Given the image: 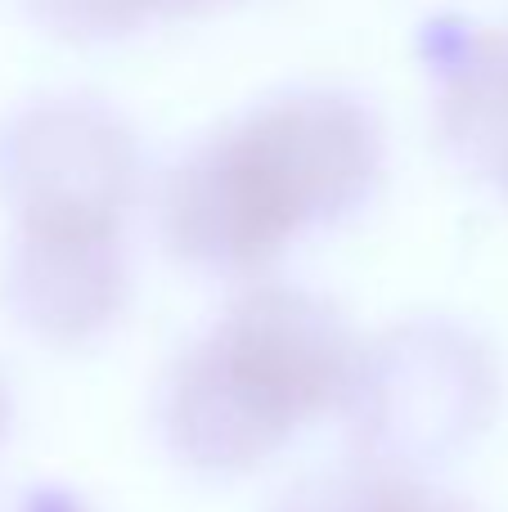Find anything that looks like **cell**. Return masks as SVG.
Instances as JSON below:
<instances>
[{"label":"cell","instance_id":"9c48e42d","mask_svg":"<svg viewBox=\"0 0 508 512\" xmlns=\"http://www.w3.org/2000/svg\"><path fill=\"white\" fill-rule=\"evenodd\" d=\"M0 512H90L86 499L63 486H18L0 495Z\"/></svg>","mask_w":508,"mask_h":512},{"label":"cell","instance_id":"7a4b0ae2","mask_svg":"<svg viewBox=\"0 0 508 512\" xmlns=\"http://www.w3.org/2000/svg\"><path fill=\"white\" fill-rule=\"evenodd\" d=\"M360 337L338 306L293 283H252L176 351L158 432L198 477H243L320 418L342 414Z\"/></svg>","mask_w":508,"mask_h":512},{"label":"cell","instance_id":"277c9868","mask_svg":"<svg viewBox=\"0 0 508 512\" xmlns=\"http://www.w3.org/2000/svg\"><path fill=\"white\" fill-rule=\"evenodd\" d=\"M135 194V135L95 99H45L0 131V198L18 234H122Z\"/></svg>","mask_w":508,"mask_h":512},{"label":"cell","instance_id":"3957f363","mask_svg":"<svg viewBox=\"0 0 508 512\" xmlns=\"http://www.w3.org/2000/svg\"><path fill=\"white\" fill-rule=\"evenodd\" d=\"M495 405L500 369L491 346L455 319H410L360 342L342 414L360 459L423 472L464 454L491 427Z\"/></svg>","mask_w":508,"mask_h":512},{"label":"cell","instance_id":"8fae6325","mask_svg":"<svg viewBox=\"0 0 508 512\" xmlns=\"http://www.w3.org/2000/svg\"><path fill=\"white\" fill-rule=\"evenodd\" d=\"M5 432H9V391L0 382V441H5Z\"/></svg>","mask_w":508,"mask_h":512},{"label":"cell","instance_id":"5b68a950","mask_svg":"<svg viewBox=\"0 0 508 512\" xmlns=\"http://www.w3.org/2000/svg\"><path fill=\"white\" fill-rule=\"evenodd\" d=\"M0 297L14 324L36 342H95L131 301V261L122 234H14Z\"/></svg>","mask_w":508,"mask_h":512},{"label":"cell","instance_id":"ba28073f","mask_svg":"<svg viewBox=\"0 0 508 512\" xmlns=\"http://www.w3.org/2000/svg\"><path fill=\"white\" fill-rule=\"evenodd\" d=\"M32 9L59 36H117L158 14L153 0H32Z\"/></svg>","mask_w":508,"mask_h":512},{"label":"cell","instance_id":"30bf717a","mask_svg":"<svg viewBox=\"0 0 508 512\" xmlns=\"http://www.w3.org/2000/svg\"><path fill=\"white\" fill-rule=\"evenodd\" d=\"M212 5H221V0H153L158 14H198V9H212Z\"/></svg>","mask_w":508,"mask_h":512},{"label":"cell","instance_id":"6da1fadb","mask_svg":"<svg viewBox=\"0 0 508 512\" xmlns=\"http://www.w3.org/2000/svg\"><path fill=\"white\" fill-rule=\"evenodd\" d=\"M383 176V131L356 99L297 90L198 144L162 189V234L185 265L248 279L302 234L351 216Z\"/></svg>","mask_w":508,"mask_h":512},{"label":"cell","instance_id":"52a82bcc","mask_svg":"<svg viewBox=\"0 0 508 512\" xmlns=\"http://www.w3.org/2000/svg\"><path fill=\"white\" fill-rule=\"evenodd\" d=\"M275 512H477L459 495L441 490L423 472H405L392 463L347 459L324 472L302 477Z\"/></svg>","mask_w":508,"mask_h":512},{"label":"cell","instance_id":"8992f818","mask_svg":"<svg viewBox=\"0 0 508 512\" xmlns=\"http://www.w3.org/2000/svg\"><path fill=\"white\" fill-rule=\"evenodd\" d=\"M441 131L508 194V36H473L441 77Z\"/></svg>","mask_w":508,"mask_h":512}]
</instances>
